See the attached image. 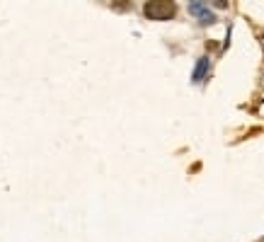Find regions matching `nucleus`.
I'll return each mask as SVG.
<instances>
[{
  "mask_svg": "<svg viewBox=\"0 0 264 242\" xmlns=\"http://www.w3.org/2000/svg\"><path fill=\"white\" fill-rule=\"evenodd\" d=\"M145 15L150 20H170L175 15V2L170 0H158V2H148L145 5Z\"/></svg>",
  "mask_w": 264,
  "mask_h": 242,
  "instance_id": "f257e3e1",
  "label": "nucleus"
},
{
  "mask_svg": "<svg viewBox=\"0 0 264 242\" xmlns=\"http://www.w3.org/2000/svg\"><path fill=\"white\" fill-rule=\"evenodd\" d=\"M189 10H192L199 20H201V24H203V27L213 24V15L206 10V5H203V2H189Z\"/></svg>",
  "mask_w": 264,
  "mask_h": 242,
  "instance_id": "f03ea898",
  "label": "nucleus"
},
{
  "mask_svg": "<svg viewBox=\"0 0 264 242\" xmlns=\"http://www.w3.org/2000/svg\"><path fill=\"white\" fill-rule=\"evenodd\" d=\"M206 70H208V59L203 56V59H199L197 68H194V82H199V80L206 75Z\"/></svg>",
  "mask_w": 264,
  "mask_h": 242,
  "instance_id": "7ed1b4c3",
  "label": "nucleus"
}]
</instances>
